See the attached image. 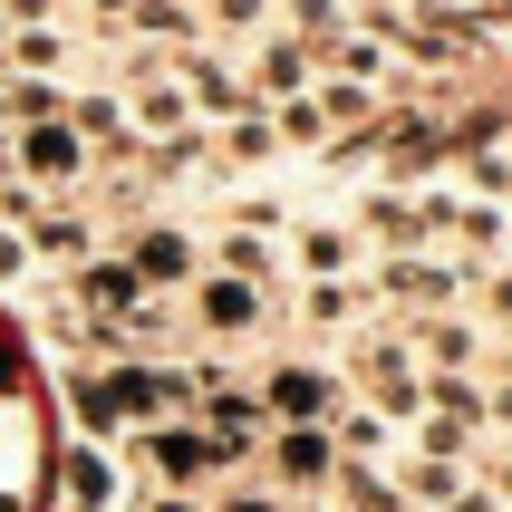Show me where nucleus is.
<instances>
[{
    "mask_svg": "<svg viewBox=\"0 0 512 512\" xmlns=\"http://www.w3.org/2000/svg\"><path fill=\"white\" fill-rule=\"evenodd\" d=\"M126 261H136L145 290H194V281H203V242H194L184 223H145L136 242H126Z\"/></svg>",
    "mask_w": 512,
    "mask_h": 512,
    "instance_id": "14",
    "label": "nucleus"
},
{
    "mask_svg": "<svg viewBox=\"0 0 512 512\" xmlns=\"http://www.w3.org/2000/svg\"><path fill=\"white\" fill-rule=\"evenodd\" d=\"M68 406H78V416H87V426H97V435L116 426V387H107V377H87V368L68 377Z\"/></svg>",
    "mask_w": 512,
    "mask_h": 512,
    "instance_id": "28",
    "label": "nucleus"
},
{
    "mask_svg": "<svg viewBox=\"0 0 512 512\" xmlns=\"http://www.w3.org/2000/svg\"><path fill=\"white\" fill-rule=\"evenodd\" d=\"M0 68H20V78H68L78 49H68V29H0Z\"/></svg>",
    "mask_w": 512,
    "mask_h": 512,
    "instance_id": "20",
    "label": "nucleus"
},
{
    "mask_svg": "<svg viewBox=\"0 0 512 512\" xmlns=\"http://www.w3.org/2000/svg\"><path fill=\"white\" fill-rule=\"evenodd\" d=\"M368 319H377L368 271H358V281H300V329H310V339H348V329H368Z\"/></svg>",
    "mask_w": 512,
    "mask_h": 512,
    "instance_id": "16",
    "label": "nucleus"
},
{
    "mask_svg": "<svg viewBox=\"0 0 512 512\" xmlns=\"http://www.w3.org/2000/svg\"><path fill=\"white\" fill-rule=\"evenodd\" d=\"M271 0H203V39H261Z\"/></svg>",
    "mask_w": 512,
    "mask_h": 512,
    "instance_id": "26",
    "label": "nucleus"
},
{
    "mask_svg": "<svg viewBox=\"0 0 512 512\" xmlns=\"http://www.w3.org/2000/svg\"><path fill=\"white\" fill-rule=\"evenodd\" d=\"M464 319H474L484 339H512V261H493V271L464 281Z\"/></svg>",
    "mask_w": 512,
    "mask_h": 512,
    "instance_id": "24",
    "label": "nucleus"
},
{
    "mask_svg": "<svg viewBox=\"0 0 512 512\" xmlns=\"http://www.w3.org/2000/svg\"><path fill=\"white\" fill-rule=\"evenodd\" d=\"M68 97H78L68 78H20V68H0V126H49V116H68Z\"/></svg>",
    "mask_w": 512,
    "mask_h": 512,
    "instance_id": "22",
    "label": "nucleus"
},
{
    "mask_svg": "<svg viewBox=\"0 0 512 512\" xmlns=\"http://www.w3.org/2000/svg\"><path fill=\"white\" fill-rule=\"evenodd\" d=\"M10 174H20L29 194H68V184L97 174V155H87V136L68 116H49V126H10Z\"/></svg>",
    "mask_w": 512,
    "mask_h": 512,
    "instance_id": "4",
    "label": "nucleus"
},
{
    "mask_svg": "<svg viewBox=\"0 0 512 512\" xmlns=\"http://www.w3.org/2000/svg\"><path fill=\"white\" fill-rule=\"evenodd\" d=\"M213 271H242V281H281V242L271 232H242V223H223V242H213Z\"/></svg>",
    "mask_w": 512,
    "mask_h": 512,
    "instance_id": "23",
    "label": "nucleus"
},
{
    "mask_svg": "<svg viewBox=\"0 0 512 512\" xmlns=\"http://www.w3.org/2000/svg\"><path fill=\"white\" fill-rule=\"evenodd\" d=\"M368 290H377V310H397V329H406V319H435V310H464V271L445 252H387V261H368Z\"/></svg>",
    "mask_w": 512,
    "mask_h": 512,
    "instance_id": "3",
    "label": "nucleus"
},
{
    "mask_svg": "<svg viewBox=\"0 0 512 512\" xmlns=\"http://www.w3.org/2000/svg\"><path fill=\"white\" fill-rule=\"evenodd\" d=\"M126 512H213V503H203V493H165V484H155V493H136Z\"/></svg>",
    "mask_w": 512,
    "mask_h": 512,
    "instance_id": "31",
    "label": "nucleus"
},
{
    "mask_svg": "<svg viewBox=\"0 0 512 512\" xmlns=\"http://www.w3.org/2000/svg\"><path fill=\"white\" fill-rule=\"evenodd\" d=\"M406 348H416V368L426 377H484V329L464 310H435V319H406Z\"/></svg>",
    "mask_w": 512,
    "mask_h": 512,
    "instance_id": "11",
    "label": "nucleus"
},
{
    "mask_svg": "<svg viewBox=\"0 0 512 512\" xmlns=\"http://www.w3.org/2000/svg\"><path fill=\"white\" fill-rule=\"evenodd\" d=\"M29 281H39V261H29L20 223H0V290H29Z\"/></svg>",
    "mask_w": 512,
    "mask_h": 512,
    "instance_id": "29",
    "label": "nucleus"
},
{
    "mask_svg": "<svg viewBox=\"0 0 512 512\" xmlns=\"http://www.w3.org/2000/svg\"><path fill=\"white\" fill-rule=\"evenodd\" d=\"M165 68H174V87H184V107H194V126H223V116H242V107H252L242 68H232L213 39H203V49H174Z\"/></svg>",
    "mask_w": 512,
    "mask_h": 512,
    "instance_id": "8",
    "label": "nucleus"
},
{
    "mask_svg": "<svg viewBox=\"0 0 512 512\" xmlns=\"http://www.w3.org/2000/svg\"><path fill=\"white\" fill-rule=\"evenodd\" d=\"M348 232L368 242V261H387V252H426V223H416V194H406V184H368V194L348 203Z\"/></svg>",
    "mask_w": 512,
    "mask_h": 512,
    "instance_id": "10",
    "label": "nucleus"
},
{
    "mask_svg": "<svg viewBox=\"0 0 512 512\" xmlns=\"http://www.w3.org/2000/svg\"><path fill=\"white\" fill-rule=\"evenodd\" d=\"M194 10H203V0H194Z\"/></svg>",
    "mask_w": 512,
    "mask_h": 512,
    "instance_id": "35",
    "label": "nucleus"
},
{
    "mask_svg": "<svg viewBox=\"0 0 512 512\" xmlns=\"http://www.w3.org/2000/svg\"><path fill=\"white\" fill-rule=\"evenodd\" d=\"M310 78H319V49H310V39H290V29H261L252 58H242V87H252V107H281V97H300Z\"/></svg>",
    "mask_w": 512,
    "mask_h": 512,
    "instance_id": "9",
    "label": "nucleus"
},
{
    "mask_svg": "<svg viewBox=\"0 0 512 512\" xmlns=\"http://www.w3.org/2000/svg\"><path fill=\"white\" fill-rule=\"evenodd\" d=\"M126 29L145 49H203V10L194 0H126Z\"/></svg>",
    "mask_w": 512,
    "mask_h": 512,
    "instance_id": "21",
    "label": "nucleus"
},
{
    "mask_svg": "<svg viewBox=\"0 0 512 512\" xmlns=\"http://www.w3.org/2000/svg\"><path fill=\"white\" fill-rule=\"evenodd\" d=\"M213 512H290V493H281V484H232Z\"/></svg>",
    "mask_w": 512,
    "mask_h": 512,
    "instance_id": "30",
    "label": "nucleus"
},
{
    "mask_svg": "<svg viewBox=\"0 0 512 512\" xmlns=\"http://www.w3.org/2000/svg\"><path fill=\"white\" fill-rule=\"evenodd\" d=\"M339 406H348L339 368H310V358H271V368H261V416H271V426H329Z\"/></svg>",
    "mask_w": 512,
    "mask_h": 512,
    "instance_id": "5",
    "label": "nucleus"
},
{
    "mask_svg": "<svg viewBox=\"0 0 512 512\" xmlns=\"http://www.w3.org/2000/svg\"><path fill=\"white\" fill-rule=\"evenodd\" d=\"M348 387H358V406H377V416H397V426H416V416H426V368H416V348H406V329L397 339H387V329H377V339H358L348 348Z\"/></svg>",
    "mask_w": 512,
    "mask_h": 512,
    "instance_id": "2",
    "label": "nucleus"
},
{
    "mask_svg": "<svg viewBox=\"0 0 512 512\" xmlns=\"http://www.w3.org/2000/svg\"><path fill=\"white\" fill-rule=\"evenodd\" d=\"M145 300H155V290L136 281V261L126 252H87L78 271H68V310H87V319H126V310H145Z\"/></svg>",
    "mask_w": 512,
    "mask_h": 512,
    "instance_id": "13",
    "label": "nucleus"
},
{
    "mask_svg": "<svg viewBox=\"0 0 512 512\" xmlns=\"http://www.w3.org/2000/svg\"><path fill=\"white\" fill-rule=\"evenodd\" d=\"M20 242H29V261H58V271H78L87 252H97V213H68V203H39L20 223Z\"/></svg>",
    "mask_w": 512,
    "mask_h": 512,
    "instance_id": "18",
    "label": "nucleus"
},
{
    "mask_svg": "<svg viewBox=\"0 0 512 512\" xmlns=\"http://www.w3.org/2000/svg\"><path fill=\"white\" fill-rule=\"evenodd\" d=\"M184 300H194L203 339H261V329H271V290H261V281H242V271H203Z\"/></svg>",
    "mask_w": 512,
    "mask_h": 512,
    "instance_id": "7",
    "label": "nucleus"
},
{
    "mask_svg": "<svg viewBox=\"0 0 512 512\" xmlns=\"http://www.w3.org/2000/svg\"><path fill=\"white\" fill-rule=\"evenodd\" d=\"M464 194L512 203V155H503V145H474V155H464Z\"/></svg>",
    "mask_w": 512,
    "mask_h": 512,
    "instance_id": "27",
    "label": "nucleus"
},
{
    "mask_svg": "<svg viewBox=\"0 0 512 512\" xmlns=\"http://www.w3.org/2000/svg\"><path fill=\"white\" fill-rule=\"evenodd\" d=\"M445 512H493V503H484V493H464V503H445Z\"/></svg>",
    "mask_w": 512,
    "mask_h": 512,
    "instance_id": "33",
    "label": "nucleus"
},
{
    "mask_svg": "<svg viewBox=\"0 0 512 512\" xmlns=\"http://www.w3.org/2000/svg\"><path fill=\"white\" fill-rule=\"evenodd\" d=\"M387 493H397L406 512H445V503H464V493H474V464H455V455H416V445H406V455L387 464Z\"/></svg>",
    "mask_w": 512,
    "mask_h": 512,
    "instance_id": "15",
    "label": "nucleus"
},
{
    "mask_svg": "<svg viewBox=\"0 0 512 512\" xmlns=\"http://www.w3.org/2000/svg\"><path fill=\"white\" fill-rule=\"evenodd\" d=\"M281 261L300 281H358V271H368V242L348 232V213H290Z\"/></svg>",
    "mask_w": 512,
    "mask_h": 512,
    "instance_id": "6",
    "label": "nucleus"
},
{
    "mask_svg": "<svg viewBox=\"0 0 512 512\" xmlns=\"http://www.w3.org/2000/svg\"><path fill=\"white\" fill-rule=\"evenodd\" d=\"M387 512H406V503H387Z\"/></svg>",
    "mask_w": 512,
    "mask_h": 512,
    "instance_id": "34",
    "label": "nucleus"
},
{
    "mask_svg": "<svg viewBox=\"0 0 512 512\" xmlns=\"http://www.w3.org/2000/svg\"><path fill=\"white\" fill-rule=\"evenodd\" d=\"M116 464H136L145 484H165V493H203V474H223V455H213V435L194 416H145V426H126Z\"/></svg>",
    "mask_w": 512,
    "mask_h": 512,
    "instance_id": "1",
    "label": "nucleus"
},
{
    "mask_svg": "<svg viewBox=\"0 0 512 512\" xmlns=\"http://www.w3.org/2000/svg\"><path fill=\"white\" fill-rule=\"evenodd\" d=\"M68 512H126V464H116V445H78V455H68Z\"/></svg>",
    "mask_w": 512,
    "mask_h": 512,
    "instance_id": "19",
    "label": "nucleus"
},
{
    "mask_svg": "<svg viewBox=\"0 0 512 512\" xmlns=\"http://www.w3.org/2000/svg\"><path fill=\"white\" fill-rule=\"evenodd\" d=\"M484 377H503V387H512V339H493V348H484Z\"/></svg>",
    "mask_w": 512,
    "mask_h": 512,
    "instance_id": "32",
    "label": "nucleus"
},
{
    "mask_svg": "<svg viewBox=\"0 0 512 512\" xmlns=\"http://www.w3.org/2000/svg\"><path fill=\"white\" fill-rule=\"evenodd\" d=\"M271 29H290V39L329 49V39L348 29V0H281V10H271Z\"/></svg>",
    "mask_w": 512,
    "mask_h": 512,
    "instance_id": "25",
    "label": "nucleus"
},
{
    "mask_svg": "<svg viewBox=\"0 0 512 512\" xmlns=\"http://www.w3.org/2000/svg\"><path fill=\"white\" fill-rule=\"evenodd\" d=\"M329 445H339V464L387 474V464L406 455V426H397V416H377V406H339V416H329Z\"/></svg>",
    "mask_w": 512,
    "mask_h": 512,
    "instance_id": "17",
    "label": "nucleus"
},
{
    "mask_svg": "<svg viewBox=\"0 0 512 512\" xmlns=\"http://www.w3.org/2000/svg\"><path fill=\"white\" fill-rule=\"evenodd\" d=\"M261 464H271L281 493H329V484H339V445H329V426H271Z\"/></svg>",
    "mask_w": 512,
    "mask_h": 512,
    "instance_id": "12",
    "label": "nucleus"
}]
</instances>
